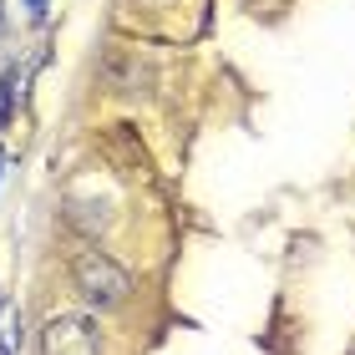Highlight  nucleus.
<instances>
[{
	"label": "nucleus",
	"mask_w": 355,
	"mask_h": 355,
	"mask_svg": "<svg viewBox=\"0 0 355 355\" xmlns=\"http://www.w3.org/2000/svg\"><path fill=\"white\" fill-rule=\"evenodd\" d=\"M71 284H76V295H82L92 310H117V304L132 295V274H127L117 259H112L107 249H76L71 254Z\"/></svg>",
	"instance_id": "1"
},
{
	"label": "nucleus",
	"mask_w": 355,
	"mask_h": 355,
	"mask_svg": "<svg viewBox=\"0 0 355 355\" xmlns=\"http://www.w3.org/2000/svg\"><path fill=\"white\" fill-rule=\"evenodd\" d=\"M41 355H102V330L92 315L61 310L41 325Z\"/></svg>",
	"instance_id": "2"
},
{
	"label": "nucleus",
	"mask_w": 355,
	"mask_h": 355,
	"mask_svg": "<svg viewBox=\"0 0 355 355\" xmlns=\"http://www.w3.org/2000/svg\"><path fill=\"white\" fill-rule=\"evenodd\" d=\"M15 82H21V76H15V67L6 71V82H0V127H6V117H10V96H15Z\"/></svg>",
	"instance_id": "3"
},
{
	"label": "nucleus",
	"mask_w": 355,
	"mask_h": 355,
	"mask_svg": "<svg viewBox=\"0 0 355 355\" xmlns=\"http://www.w3.org/2000/svg\"><path fill=\"white\" fill-rule=\"evenodd\" d=\"M26 6H31V15H41V10H46V0H26Z\"/></svg>",
	"instance_id": "4"
},
{
	"label": "nucleus",
	"mask_w": 355,
	"mask_h": 355,
	"mask_svg": "<svg viewBox=\"0 0 355 355\" xmlns=\"http://www.w3.org/2000/svg\"><path fill=\"white\" fill-rule=\"evenodd\" d=\"M0 168H6V157H0Z\"/></svg>",
	"instance_id": "5"
}]
</instances>
